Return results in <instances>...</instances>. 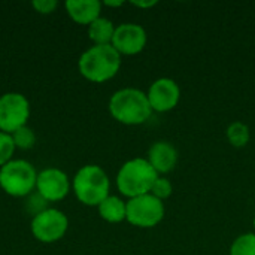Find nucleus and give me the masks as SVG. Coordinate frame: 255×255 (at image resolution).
<instances>
[{
    "label": "nucleus",
    "instance_id": "obj_1",
    "mask_svg": "<svg viewBox=\"0 0 255 255\" xmlns=\"http://www.w3.org/2000/svg\"><path fill=\"white\" fill-rule=\"evenodd\" d=\"M121 69V55L112 45H91L78 60L79 73L90 82L103 84L117 76Z\"/></svg>",
    "mask_w": 255,
    "mask_h": 255
},
{
    "label": "nucleus",
    "instance_id": "obj_2",
    "mask_svg": "<svg viewBox=\"0 0 255 255\" xmlns=\"http://www.w3.org/2000/svg\"><path fill=\"white\" fill-rule=\"evenodd\" d=\"M108 108L112 118L124 126H140L152 114L146 93L133 87L115 91L109 99Z\"/></svg>",
    "mask_w": 255,
    "mask_h": 255
},
{
    "label": "nucleus",
    "instance_id": "obj_3",
    "mask_svg": "<svg viewBox=\"0 0 255 255\" xmlns=\"http://www.w3.org/2000/svg\"><path fill=\"white\" fill-rule=\"evenodd\" d=\"M75 197L85 206L97 208L111 191V181L103 167L97 164L82 166L72 179Z\"/></svg>",
    "mask_w": 255,
    "mask_h": 255
},
{
    "label": "nucleus",
    "instance_id": "obj_4",
    "mask_svg": "<svg viewBox=\"0 0 255 255\" xmlns=\"http://www.w3.org/2000/svg\"><path fill=\"white\" fill-rule=\"evenodd\" d=\"M160 175L154 170L146 158L136 157L126 161L117 173V188L118 191L134 199L143 194H149L154 182Z\"/></svg>",
    "mask_w": 255,
    "mask_h": 255
},
{
    "label": "nucleus",
    "instance_id": "obj_5",
    "mask_svg": "<svg viewBox=\"0 0 255 255\" xmlns=\"http://www.w3.org/2000/svg\"><path fill=\"white\" fill-rule=\"evenodd\" d=\"M37 170L22 158H13L0 167V188L10 197H28L36 191Z\"/></svg>",
    "mask_w": 255,
    "mask_h": 255
},
{
    "label": "nucleus",
    "instance_id": "obj_6",
    "mask_svg": "<svg viewBox=\"0 0 255 255\" xmlns=\"http://www.w3.org/2000/svg\"><path fill=\"white\" fill-rule=\"evenodd\" d=\"M164 214V203L149 193L128 199L126 221L139 229H152L163 221Z\"/></svg>",
    "mask_w": 255,
    "mask_h": 255
},
{
    "label": "nucleus",
    "instance_id": "obj_7",
    "mask_svg": "<svg viewBox=\"0 0 255 255\" xmlns=\"http://www.w3.org/2000/svg\"><path fill=\"white\" fill-rule=\"evenodd\" d=\"M69 229V218L67 215L54 208H46L45 211L39 212L33 217L30 230L34 239L42 244H54L64 238Z\"/></svg>",
    "mask_w": 255,
    "mask_h": 255
},
{
    "label": "nucleus",
    "instance_id": "obj_8",
    "mask_svg": "<svg viewBox=\"0 0 255 255\" xmlns=\"http://www.w3.org/2000/svg\"><path fill=\"white\" fill-rule=\"evenodd\" d=\"M30 118L28 99L16 91L0 96V131L12 134L21 127H25Z\"/></svg>",
    "mask_w": 255,
    "mask_h": 255
},
{
    "label": "nucleus",
    "instance_id": "obj_9",
    "mask_svg": "<svg viewBox=\"0 0 255 255\" xmlns=\"http://www.w3.org/2000/svg\"><path fill=\"white\" fill-rule=\"evenodd\" d=\"M72 182L66 172L58 167H46L37 173L36 193L46 202H61L67 197Z\"/></svg>",
    "mask_w": 255,
    "mask_h": 255
},
{
    "label": "nucleus",
    "instance_id": "obj_10",
    "mask_svg": "<svg viewBox=\"0 0 255 255\" xmlns=\"http://www.w3.org/2000/svg\"><path fill=\"white\" fill-rule=\"evenodd\" d=\"M146 42H148V34L140 24L123 22L117 25L111 45L123 57V55H136L142 52L146 46Z\"/></svg>",
    "mask_w": 255,
    "mask_h": 255
},
{
    "label": "nucleus",
    "instance_id": "obj_11",
    "mask_svg": "<svg viewBox=\"0 0 255 255\" xmlns=\"http://www.w3.org/2000/svg\"><path fill=\"white\" fill-rule=\"evenodd\" d=\"M146 96L152 112L164 114L178 106L181 99V88L176 81L170 78H158L151 84Z\"/></svg>",
    "mask_w": 255,
    "mask_h": 255
},
{
    "label": "nucleus",
    "instance_id": "obj_12",
    "mask_svg": "<svg viewBox=\"0 0 255 255\" xmlns=\"http://www.w3.org/2000/svg\"><path fill=\"white\" fill-rule=\"evenodd\" d=\"M146 160L158 175H166L175 169L178 163V151L170 142L157 140L149 146Z\"/></svg>",
    "mask_w": 255,
    "mask_h": 255
},
{
    "label": "nucleus",
    "instance_id": "obj_13",
    "mask_svg": "<svg viewBox=\"0 0 255 255\" xmlns=\"http://www.w3.org/2000/svg\"><path fill=\"white\" fill-rule=\"evenodd\" d=\"M103 3L99 0H67L64 9L72 21L81 25H90L102 16Z\"/></svg>",
    "mask_w": 255,
    "mask_h": 255
},
{
    "label": "nucleus",
    "instance_id": "obj_14",
    "mask_svg": "<svg viewBox=\"0 0 255 255\" xmlns=\"http://www.w3.org/2000/svg\"><path fill=\"white\" fill-rule=\"evenodd\" d=\"M99 215L102 220L111 224H118L127 217V202L118 196H108L99 206Z\"/></svg>",
    "mask_w": 255,
    "mask_h": 255
},
{
    "label": "nucleus",
    "instance_id": "obj_15",
    "mask_svg": "<svg viewBox=\"0 0 255 255\" xmlns=\"http://www.w3.org/2000/svg\"><path fill=\"white\" fill-rule=\"evenodd\" d=\"M117 25L106 16H99L88 25V37L93 45H111Z\"/></svg>",
    "mask_w": 255,
    "mask_h": 255
},
{
    "label": "nucleus",
    "instance_id": "obj_16",
    "mask_svg": "<svg viewBox=\"0 0 255 255\" xmlns=\"http://www.w3.org/2000/svg\"><path fill=\"white\" fill-rule=\"evenodd\" d=\"M226 136H227V140H229V143L232 146H235V148H244V146L248 145V142L251 139V131H250V127L245 123L235 121V123H232L227 127Z\"/></svg>",
    "mask_w": 255,
    "mask_h": 255
},
{
    "label": "nucleus",
    "instance_id": "obj_17",
    "mask_svg": "<svg viewBox=\"0 0 255 255\" xmlns=\"http://www.w3.org/2000/svg\"><path fill=\"white\" fill-rule=\"evenodd\" d=\"M230 255H255V233L238 236L230 247Z\"/></svg>",
    "mask_w": 255,
    "mask_h": 255
},
{
    "label": "nucleus",
    "instance_id": "obj_18",
    "mask_svg": "<svg viewBox=\"0 0 255 255\" xmlns=\"http://www.w3.org/2000/svg\"><path fill=\"white\" fill-rule=\"evenodd\" d=\"M12 139L18 149H30L36 142V134L28 126H25V127H21L16 131H13Z\"/></svg>",
    "mask_w": 255,
    "mask_h": 255
},
{
    "label": "nucleus",
    "instance_id": "obj_19",
    "mask_svg": "<svg viewBox=\"0 0 255 255\" xmlns=\"http://www.w3.org/2000/svg\"><path fill=\"white\" fill-rule=\"evenodd\" d=\"M16 146L13 143L12 134L0 131V167H3L6 163L13 160V152Z\"/></svg>",
    "mask_w": 255,
    "mask_h": 255
},
{
    "label": "nucleus",
    "instance_id": "obj_20",
    "mask_svg": "<svg viewBox=\"0 0 255 255\" xmlns=\"http://www.w3.org/2000/svg\"><path fill=\"white\" fill-rule=\"evenodd\" d=\"M172 193H173V185H172V182H170L167 178H164V176H158L157 181L154 182L152 188H151V194H152L154 197L160 199L161 202L166 200V199H169V197L172 196Z\"/></svg>",
    "mask_w": 255,
    "mask_h": 255
},
{
    "label": "nucleus",
    "instance_id": "obj_21",
    "mask_svg": "<svg viewBox=\"0 0 255 255\" xmlns=\"http://www.w3.org/2000/svg\"><path fill=\"white\" fill-rule=\"evenodd\" d=\"M31 7L40 15H49L58 7V1L57 0H34L31 1Z\"/></svg>",
    "mask_w": 255,
    "mask_h": 255
},
{
    "label": "nucleus",
    "instance_id": "obj_22",
    "mask_svg": "<svg viewBox=\"0 0 255 255\" xmlns=\"http://www.w3.org/2000/svg\"><path fill=\"white\" fill-rule=\"evenodd\" d=\"M131 4L134 7H139V9H151L154 6H157V1L155 0H149V1H131Z\"/></svg>",
    "mask_w": 255,
    "mask_h": 255
},
{
    "label": "nucleus",
    "instance_id": "obj_23",
    "mask_svg": "<svg viewBox=\"0 0 255 255\" xmlns=\"http://www.w3.org/2000/svg\"><path fill=\"white\" fill-rule=\"evenodd\" d=\"M123 4H124V1H109V0L103 1V6H108V7H120Z\"/></svg>",
    "mask_w": 255,
    "mask_h": 255
},
{
    "label": "nucleus",
    "instance_id": "obj_24",
    "mask_svg": "<svg viewBox=\"0 0 255 255\" xmlns=\"http://www.w3.org/2000/svg\"><path fill=\"white\" fill-rule=\"evenodd\" d=\"M254 230H255V218H254ZM254 233H255V232H254Z\"/></svg>",
    "mask_w": 255,
    "mask_h": 255
}]
</instances>
